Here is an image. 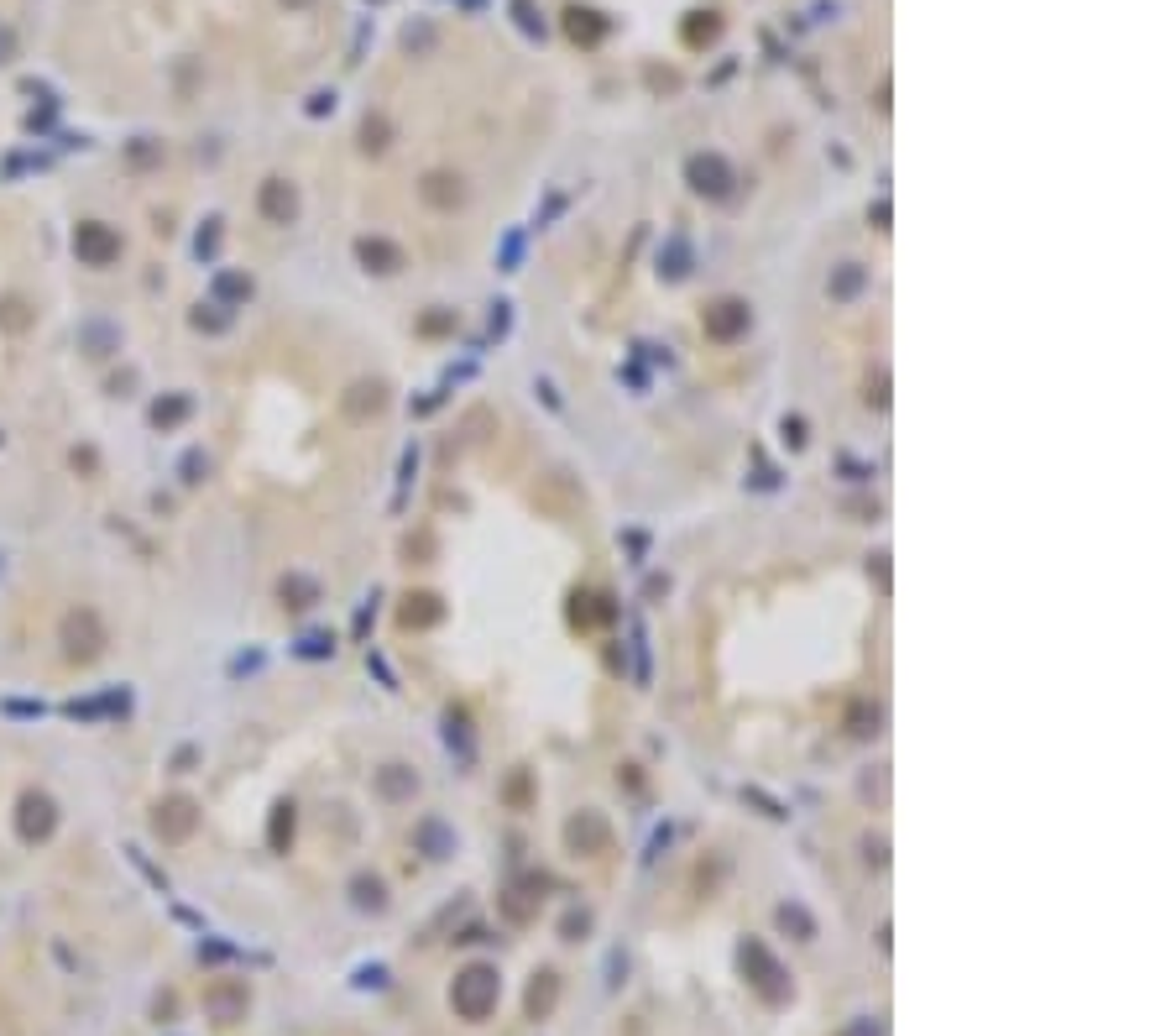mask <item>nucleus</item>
Returning <instances> with one entry per match:
<instances>
[{
	"mask_svg": "<svg viewBox=\"0 0 1176 1036\" xmlns=\"http://www.w3.org/2000/svg\"><path fill=\"white\" fill-rule=\"evenodd\" d=\"M58 644H63L68 665H94L110 650V628L94 608H68L63 623H58Z\"/></svg>",
	"mask_w": 1176,
	"mask_h": 1036,
	"instance_id": "7ed1b4c3",
	"label": "nucleus"
},
{
	"mask_svg": "<svg viewBox=\"0 0 1176 1036\" xmlns=\"http://www.w3.org/2000/svg\"><path fill=\"white\" fill-rule=\"evenodd\" d=\"M419 200L429 204V210H461L465 204V178L461 173H450V168H435V173H423V184H419Z\"/></svg>",
	"mask_w": 1176,
	"mask_h": 1036,
	"instance_id": "f8f14e48",
	"label": "nucleus"
},
{
	"mask_svg": "<svg viewBox=\"0 0 1176 1036\" xmlns=\"http://www.w3.org/2000/svg\"><path fill=\"white\" fill-rule=\"evenodd\" d=\"M868 863H873V869H884V863H889V853H884V837H868Z\"/></svg>",
	"mask_w": 1176,
	"mask_h": 1036,
	"instance_id": "e433bc0d",
	"label": "nucleus"
},
{
	"mask_svg": "<svg viewBox=\"0 0 1176 1036\" xmlns=\"http://www.w3.org/2000/svg\"><path fill=\"white\" fill-rule=\"evenodd\" d=\"M837 1036H884V1026L873 1021V1015H858V1021H847Z\"/></svg>",
	"mask_w": 1176,
	"mask_h": 1036,
	"instance_id": "2f4dec72",
	"label": "nucleus"
},
{
	"mask_svg": "<svg viewBox=\"0 0 1176 1036\" xmlns=\"http://www.w3.org/2000/svg\"><path fill=\"white\" fill-rule=\"evenodd\" d=\"M246 1010H252V989L241 979H214L210 989H204V1015L220 1026H236L246 1021Z\"/></svg>",
	"mask_w": 1176,
	"mask_h": 1036,
	"instance_id": "1a4fd4ad",
	"label": "nucleus"
},
{
	"mask_svg": "<svg viewBox=\"0 0 1176 1036\" xmlns=\"http://www.w3.org/2000/svg\"><path fill=\"white\" fill-rule=\"evenodd\" d=\"M659 262H664V267H659L664 278H685V273H690V267H685V262H690L685 241H674V246H670V257H659Z\"/></svg>",
	"mask_w": 1176,
	"mask_h": 1036,
	"instance_id": "c756f323",
	"label": "nucleus"
},
{
	"mask_svg": "<svg viewBox=\"0 0 1176 1036\" xmlns=\"http://www.w3.org/2000/svg\"><path fill=\"white\" fill-rule=\"evenodd\" d=\"M199 827V801L194 796H162L152 806V837L162 843H188Z\"/></svg>",
	"mask_w": 1176,
	"mask_h": 1036,
	"instance_id": "6e6552de",
	"label": "nucleus"
},
{
	"mask_svg": "<svg viewBox=\"0 0 1176 1036\" xmlns=\"http://www.w3.org/2000/svg\"><path fill=\"white\" fill-rule=\"evenodd\" d=\"M214 309H220V304H210V309L199 304L194 315H188V319H194V330H210V335H220L225 325H230V315H214Z\"/></svg>",
	"mask_w": 1176,
	"mask_h": 1036,
	"instance_id": "7c9ffc66",
	"label": "nucleus"
},
{
	"mask_svg": "<svg viewBox=\"0 0 1176 1036\" xmlns=\"http://www.w3.org/2000/svg\"><path fill=\"white\" fill-rule=\"evenodd\" d=\"M738 969H742V979H748V989H754L764 1005H784V1000L795 995V979H790V969H784L780 958L768 953L758 937H742V947H738Z\"/></svg>",
	"mask_w": 1176,
	"mask_h": 1036,
	"instance_id": "f03ea898",
	"label": "nucleus"
},
{
	"mask_svg": "<svg viewBox=\"0 0 1176 1036\" xmlns=\"http://www.w3.org/2000/svg\"><path fill=\"white\" fill-rule=\"evenodd\" d=\"M784 445H790V451L806 445V419H784Z\"/></svg>",
	"mask_w": 1176,
	"mask_h": 1036,
	"instance_id": "f704fd0d",
	"label": "nucleus"
},
{
	"mask_svg": "<svg viewBox=\"0 0 1176 1036\" xmlns=\"http://www.w3.org/2000/svg\"><path fill=\"white\" fill-rule=\"evenodd\" d=\"M214 299L220 304H246L252 299V278L246 273H214Z\"/></svg>",
	"mask_w": 1176,
	"mask_h": 1036,
	"instance_id": "a878e982",
	"label": "nucleus"
},
{
	"mask_svg": "<svg viewBox=\"0 0 1176 1036\" xmlns=\"http://www.w3.org/2000/svg\"><path fill=\"white\" fill-rule=\"evenodd\" d=\"M188 413H194V399H188V393H168V399L152 403V425H158V429H178Z\"/></svg>",
	"mask_w": 1176,
	"mask_h": 1036,
	"instance_id": "b1692460",
	"label": "nucleus"
},
{
	"mask_svg": "<svg viewBox=\"0 0 1176 1036\" xmlns=\"http://www.w3.org/2000/svg\"><path fill=\"white\" fill-rule=\"evenodd\" d=\"M256 210H262L267 226H293V220H298V189H293L288 178H262Z\"/></svg>",
	"mask_w": 1176,
	"mask_h": 1036,
	"instance_id": "9b49d317",
	"label": "nucleus"
},
{
	"mask_svg": "<svg viewBox=\"0 0 1176 1036\" xmlns=\"http://www.w3.org/2000/svg\"><path fill=\"white\" fill-rule=\"evenodd\" d=\"M325 650H335L325 634H309V638H304V654H325Z\"/></svg>",
	"mask_w": 1176,
	"mask_h": 1036,
	"instance_id": "58836bf2",
	"label": "nucleus"
},
{
	"mask_svg": "<svg viewBox=\"0 0 1176 1036\" xmlns=\"http://www.w3.org/2000/svg\"><path fill=\"white\" fill-rule=\"evenodd\" d=\"M685 184L696 189L700 200H732L738 173H732V162L722 158V152H696V158L685 162Z\"/></svg>",
	"mask_w": 1176,
	"mask_h": 1036,
	"instance_id": "39448f33",
	"label": "nucleus"
},
{
	"mask_svg": "<svg viewBox=\"0 0 1176 1036\" xmlns=\"http://www.w3.org/2000/svg\"><path fill=\"white\" fill-rule=\"evenodd\" d=\"M361 147H367V152H382V147H387V120L382 116H367V126H361Z\"/></svg>",
	"mask_w": 1176,
	"mask_h": 1036,
	"instance_id": "c85d7f7f",
	"label": "nucleus"
},
{
	"mask_svg": "<svg viewBox=\"0 0 1176 1036\" xmlns=\"http://www.w3.org/2000/svg\"><path fill=\"white\" fill-rule=\"evenodd\" d=\"M413 843H419V853H429V859H450V853H455V833H450L439 817H423V822L413 827Z\"/></svg>",
	"mask_w": 1176,
	"mask_h": 1036,
	"instance_id": "f3484780",
	"label": "nucleus"
},
{
	"mask_svg": "<svg viewBox=\"0 0 1176 1036\" xmlns=\"http://www.w3.org/2000/svg\"><path fill=\"white\" fill-rule=\"evenodd\" d=\"M293 827H298V811H293V801H278V806H272V817H267V848H272V853H288V848H293Z\"/></svg>",
	"mask_w": 1176,
	"mask_h": 1036,
	"instance_id": "412c9836",
	"label": "nucleus"
},
{
	"mask_svg": "<svg viewBox=\"0 0 1176 1036\" xmlns=\"http://www.w3.org/2000/svg\"><path fill=\"white\" fill-rule=\"evenodd\" d=\"M555 1000H560V973L555 969H539L533 973V984H529V1021H544L549 1010H555Z\"/></svg>",
	"mask_w": 1176,
	"mask_h": 1036,
	"instance_id": "aec40b11",
	"label": "nucleus"
},
{
	"mask_svg": "<svg viewBox=\"0 0 1176 1036\" xmlns=\"http://www.w3.org/2000/svg\"><path fill=\"white\" fill-rule=\"evenodd\" d=\"M278 597H283V608H288V612H304V608H314V602H319V581H314V576L288 571L278 581Z\"/></svg>",
	"mask_w": 1176,
	"mask_h": 1036,
	"instance_id": "6ab92c4d",
	"label": "nucleus"
},
{
	"mask_svg": "<svg viewBox=\"0 0 1176 1036\" xmlns=\"http://www.w3.org/2000/svg\"><path fill=\"white\" fill-rule=\"evenodd\" d=\"M586 927H591V917H586V911H570V917H565V921H560V931H565L570 943H575V937H581V931H586Z\"/></svg>",
	"mask_w": 1176,
	"mask_h": 1036,
	"instance_id": "473e14b6",
	"label": "nucleus"
},
{
	"mask_svg": "<svg viewBox=\"0 0 1176 1036\" xmlns=\"http://www.w3.org/2000/svg\"><path fill=\"white\" fill-rule=\"evenodd\" d=\"M204 471H210V461H204V455H184V482H204Z\"/></svg>",
	"mask_w": 1176,
	"mask_h": 1036,
	"instance_id": "c9c22d12",
	"label": "nucleus"
},
{
	"mask_svg": "<svg viewBox=\"0 0 1176 1036\" xmlns=\"http://www.w3.org/2000/svg\"><path fill=\"white\" fill-rule=\"evenodd\" d=\"M356 262L367 267V273H377V278H393V273L408 267V257H403V246L387 241V236H361L356 241Z\"/></svg>",
	"mask_w": 1176,
	"mask_h": 1036,
	"instance_id": "ddd939ff",
	"label": "nucleus"
},
{
	"mask_svg": "<svg viewBox=\"0 0 1176 1036\" xmlns=\"http://www.w3.org/2000/svg\"><path fill=\"white\" fill-rule=\"evenodd\" d=\"M497 1000H503V973L491 969V963H465L455 973V984H450V1010L471 1026L487 1021L491 1010H497Z\"/></svg>",
	"mask_w": 1176,
	"mask_h": 1036,
	"instance_id": "f257e3e1",
	"label": "nucleus"
},
{
	"mask_svg": "<svg viewBox=\"0 0 1176 1036\" xmlns=\"http://www.w3.org/2000/svg\"><path fill=\"white\" fill-rule=\"evenodd\" d=\"M439 618H445V602H439V592H408V597H403V608H397V628H408V634L435 628Z\"/></svg>",
	"mask_w": 1176,
	"mask_h": 1036,
	"instance_id": "4468645a",
	"label": "nucleus"
},
{
	"mask_svg": "<svg viewBox=\"0 0 1176 1036\" xmlns=\"http://www.w3.org/2000/svg\"><path fill=\"white\" fill-rule=\"evenodd\" d=\"M868 403H873V409H889V377L884 372L868 383Z\"/></svg>",
	"mask_w": 1176,
	"mask_h": 1036,
	"instance_id": "72a5a7b5",
	"label": "nucleus"
},
{
	"mask_svg": "<svg viewBox=\"0 0 1176 1036\" xmlns=\"http://www.w3.org/2000/svg\"><path fill=\"white\" fill-rule=\"evenodd\" d=\"M377 796H382V801H413V796H419V770L403 764V759L382 764V770H377Z\"/></svg>",
	"mask_w": 1176,
	"mask_h": 1036,
	"instance_id": "2eb2a0df",
	"label": "nucleus"
},
{
	"mask_svg": "<svg viewBox=\"0 0 1176 1036\" xmlns=\"http://www.w3.org/2000/svg\"><path fill=\"white\" fill-rule=\"evenodd\" d=\"M387 409V383H356L345 393V413L351 419H371V413Z\"/></svg>",
	"mask_w": 1176,
	"mask_h": 1036,
	"instance_id": "a211bd4d",
	"label": "nucleus"
},
{
	"mask_svg": "<svg viewBox=\"0 0 1176 1036\" xmlns=\"http://www.w3.org/2000/svg\"><path fill=\"white\" fill-rule=\"evenodd\" d=\"M120 236L116 226H105V220H84V226H74V257H79L84 267H116L120 262Z\"/></svg>",
	"mask_w": 1176,
	"mask_h": 1036,
	"instance_id": "0eeeda50",
	"label": "nucleus"
},
{
	"mask_svg": "<svg viewBox=\"0 0 1176 1036\" xmlns=\"http://www.w3.org/2000/svg\"><path fill=\"white\" fill-rule=\"evenodd\" d=\"M847 733H852V738H873V733H879V707L858 702V707H852V718H847Z\"/></svg>",
	"mask_w": 1176,
	"mask_h": 1036,
	"instance_id": "cd10ccee",
	"label": "nucleus"
},
{
	"mask_svg": "<svg viewBox=\"0 0 1176 1036\" xmlns=\"http://www.w3.org/2000/svg\"><path fill=\"white\" fill-rule=\"evenodd\" d=\"M863 283H868V273H863V262H842L832 273V283H826V293H832L837 304H847V299H858Z\"/></svg>",
	"mask_w": 1176,
	"mask_h": 1036,
	"instance_id": "5701e85b",
	"label": "nucleus"
},
{
	"mask_svg": "<svg viewBox=\"0 0 1176 1036\" xmlns=\"http://www.w3.org/2000/svg\"><path fill=\"white\" fill-rule=\"evenodd\" d=\"M11 53H16V32H11V27H0V63H6Z\"/></svg>",
	"mask_w": 1176,
	"mask_h": 1036,
	"instance_id": "ea45409f",
	"label": "nucleus"
},
{
	"mask_svg": "<svg viewBox=\"0 0 1176 1036\" xmlns=\"http://www.w3.org/2000/svg\"><path fill=\"white\" fill-rule=\"evenodd\" d=\"M748 325H754V309H748V299H712V304L700 309V330H706V341L716 345H732L748 335Z\"/></svg>",
	"mask_w": 1176,
	"mask_h": 1036,
	"instance_id": "20e7f679",
	"label": "nucleus"
},
{
	"mask_svg": "<svg viewBox=\"0 0 1176 1036\" xmlns=\"http://www.w3.org/2000/svg\"><path fill=\"white\" fill-rule=\"evenodd\" d=\"M565 848L570 853H607L612 848V827H607V817L602 811H581V817H570L565 822Z\"/></svg>",
	"mask_w": 1176,
	"mask_h": 1036,
	"instance_id": "9d476101",
	"label": "nucleus"
},
{
	"mask_svg": "<svg viewBox=\"0 0 1176 1036\" xmlns=\"http://www.w3.org/2000/svg\"><path fill=\"white\" fill-rule=\"evenodd\" d=\"M351 901H356V911H387V885L377 875H356L351 879Z\"/></svg>",
	"mask_w": 1176,
	"mask_h": 1036,
	"instance_id": "393cba45",
	"label": "nucleus"
},
{
	"mask_svg": "<svg viewBox=\"0 0 1176 1036\" xmlns=\"http://www.w3.org/2000/svg\"><path fill=\"white\" fill-rule=\"evenodd\" d=\"M6 325H11V330H21V325H27V315H21V304H16V299H6Z\"/></svg>",
	"mask_w": 1176,
	"mask_h": 1036,
	"instance_id": "4c0bfd02",
	"label": "nucleus"
},
{
	"mask_svg": "<svg viewBox=\"0 0 1176 1036\" xmlns=\"http://www.w3.org/2000/svg\"><path fill=\"white\" fill-rule=\"evenodd\" d=\"M774 921H780L784 931H790L795 943H816V917H810L806 905H795V901H784L780 911H774Z\"/></svg>",
	"mask_w": 1176,
	"mask_h": 1036,
	"instance_id": "4be33fe9",
	"label": "nucleus"
},
{
	"mask_svg": "<svg viewBox=\"0 0 1176 1036\" xmlns=\"http://www.w3.org/2000/svg\"><path fill=\"white\" fill-rule=\"evenodd\" d=\"M716 32H722V16L716 11H696L685 21V42L690 48H706V42H716Z\"/></svg>",
	"mask_w": 1176,
	"mask_h": 1036,
	"instance_id": "bb28decb",
	"label": "nucleus"
},
{
	"mask_svg": "<svg viewBox=\"0 0 1176 1036\" xmlns=\"http://www.w3.org/2000/svg\"><path fill=\"white\" fill-rule=\"evenodd\" d=\"M607 16L602 11H591V6H565V32H570V42H581V48H591V42H602L607 37Z\"/></svg>",
	"mask_w": 1176,
	"mask_h": 1036,
	"instance_id": "dca6fc26",
	"label": "nucleus"
},
{
	"mask_svg": "<svg viewBox=\"0 0 1176 1036\" xmlns=\"http://www.w3.org/2000/svg\"><path fill=\"white\" fill-rule=\"evenodd\" d=\"M58 827V801L48 791H21L16 796V837L21 843H48Z\"/></svg>",
	"mask_w": 1176,
	"mask_h": 1036,
	"instance_id": "423d86ee",
	"label": "nucleus"
}]
</instances>
